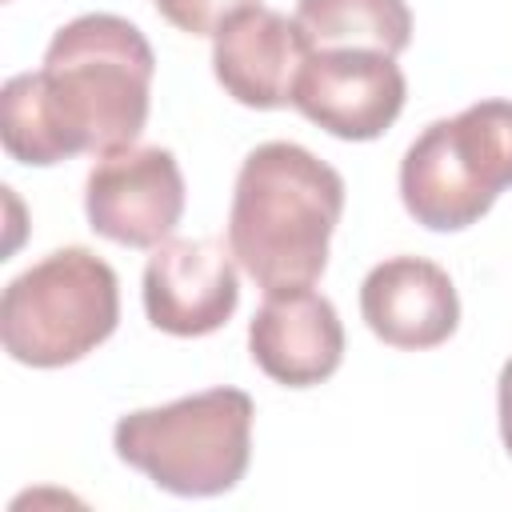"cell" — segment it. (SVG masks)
I'll return each mask as SVG.
<instances>
[{"label": "cell", "instance_id": "cell-1", "mask_svg": "<svg viewBox=\"0 0 512 512\" xmlns=\"http://www.w3.org/2000/svg\"><path fill=\"white\" fill-rule=\"evenodd\" d=\"M156 56L144 32L112 12L68 20L40 72H16L0 92V140L20 164H60L80 152L112 156L148 124Z\"/></svg>", "mask_w": 512, "mask_h": 512}, {"label": "cell", "instance_id": "cell-2", "mask_svg": "<svg viewBox=\"0 0 512 512\" xmlns=\"http://www.w3.org/2000/svg\"><path fill=\"white\" fill-rule=\"evenodd\" d=\"M344 212V176L292 140L256 144L232 188L228 244L264 288H308L328 264V240Z\"/></svg>", "mask_w": 512, "mask_h": 512}, {"label": "cell", "instance_id": "cell-3", "mask_svg": "<svg viewBox=\"0 0 512 512\" xmlns=\"http://www.w3.org/2000/svg\"><path fill=\"white\" fill-rule=\"evenodd\" d=\"M252 396L208 388L160 408H136L116 420V456L172 496L232 492L252 456Z\"/></svg>", "mask_w": 512, "mask_h": 512}, {"label": "cell", "instance_id": "cell-4", "mask_svg": "<svg viewBox=\"0 0 512 512\" xmlns=\"http://www.w3.org/2000/svg\"><path fill=\"white\" fill-rule=\"evenodd\" d=\"M120 320V284L88 248H56L0 296L4 352L28 368H64L100 348Z\"/></svg>", "mask_w": 512, "mask_h": 512}, {"label": "cell", "instance_id": "cell-5", "mask_svg": "<svg viewBox=\"0 0 512 512\" xmlns=\"http://www.w3.org/2000/svg\"><path fill=\"white\" fill-rule=\"evenodd\" d=\"M512 184V100H480L432 120L400 160V200L432 232L476 224Z\"/></svg>", "mask_w": 512, "mask_h": 512}, {"label": "cell", "instance_id": "cell-6", "mask_svg": "<svg viewBox=\"0 0 512 512\" xmlns=\"http://www.w3.org/2000/svg\"><path fill=\"white\" fill-rule=\"evenodd\" d=\"M396 56L376 48H316L292 88V108L340 140H376L404 108Z\"/></svg>", "mask_w": 512, "mask_h": 512}, {"label": "cell", "instance_id": "cell-7", "mask_svg": "<svg viewBox=\"0 0 512 512\" xmlns=\"http://www.w3.org/2000/svg\"><path fill=\"white\" fill-rule=\"evenodd\" d=\"M92 232L124 248H160L184 212V176L168 148H124L100 156L84 180Z\"/></svg>", "mask_w": 512, "mask_h": 512}, {"label": "cell", "instance_id": "cell-8", "mask_svg": "<svg viewBox=\"0 0 512 512\" xmlns=\"http://www.w3.org/2000/svg\"><path fill=\"white\" fill-rule=\"evenodd\" d=\"M236 304V256L216 236H168L144 264V312L168 336H208L232 320Z\"/></svg>", "mask_w": 512, "mask_h": 512}, {"label": "cell", "instance_id": "cell-9", "mask_svg": "<svg viewBox=\"0 0 512 512\" xmlns=\"http://www.w3.org/2000/svg\"><path fill=\"white\" fill-rule=\"evenodd\" d=\"M312 52L296 16L256 4L224 20L212 36V72L236 104L268 112L292 104L296 76Z\"/></svg>", "mask_w": 512, "mask_h": 512}, {"label": "cell", "instance_id": "cell-10", "mask_svg": "<svg viewBox=\"0 0 512 512\" xmlns=\"http://www.w3.org/2000/svg\"><path fill=\"white\" fill-rule=\"evenodd\" d=\"M256 368L284 388H312L344 360V324L328 296L308 288L268 292L248 324Z\"/></svg>", "mask_w": 512, "mask_h": 512}, {"label": "cell", "instance_id": "cell-11", "mask_svg": "<svg viewBox=\"0 0 512 512\" xmlns=\"http://www.w3.org/2000/svg\"><path fill=\"white\" fill-rule=\"evenodd\" d=\"M360 316L376 340L420 352L444 344L456 332L460 296L440 264L424 256H392L364 276Z\"/></svg>", "mask_w": 512, "mask_h": 512}, {"label": "cell", "instance_id": "cell-12", "mask_svg": "<svg viewBox=\"0 0 512 512\" xmlns=\"http://www.w3.org/2000/svg\"><path fill=\"white\" fill-rule=\"evenodd\" d=\"M296 20L312 48H376L396 56L412 40L404 0H300Z\"/></svg>", "mask_w": 512, "mask_h": 512}, {"label": "cell", "instance_id": "cell-13", "mask_svg": "<svg viewBox=\"0 0 512 512\" xmlns=\"http://www.w3.org/2000/svg\"><path fill=\"white\" fill-rule=\"evenodd\" d=\"M256 4L260 0H156V12L188 36H216L224 20Z\"/></svg>", "mask_w": 512, "mask_h": 512}, {"label": "cell", "instance_id": "cell-14", "mask_svg": "<svg viewBox=\"0 0 512 512\" xmlns=\"http://www.w3.org/2000/svg\"><path fill=\"white\" fill-rule=\"evenodd\" d=\"M496 408H500V440L512 456V356L500 368V384H496Z\"/></svg>", "mask_w": 512, "mask_h": 512}]
</instances>
